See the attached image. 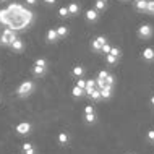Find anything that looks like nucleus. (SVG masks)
I'll use <instances>...</instances> for the list:
<instances>
[{
    "mask_svg": "<svg viewBox=\"0 0 154 154\" xmlns=\"http://www.w3.org/2000/svg\"><path fill=\"white\" fill-rule=\"evenodd\" d=\"M7 11H8L7 28H10V29H13L16 32L29 28L31 23L34 21V13L18 2H11L7 7Z\"/></svg>",
    "mask_w": 154,
    "mask_h": 154,
    "instance_id": "nucleus-1",
    "label": "nucleus"
},
{
    "mask_svg": "<svg viewBox=\"0 0 154 154\" xmlns=\"http://www.w3.org/2000/svg\"><path fill=\"white\" fill-rule=\"evenodd\" d=\"M34 89H36V85H34V81H31V80H26V81H23V83H20L18 85V88H16V96L18 97H28V96H31L32 93H34Z\"/></svg>",
    "mask_w": 154,
    "mask_h": 154,
    "instance_id": "nucleus-2",
    "label": "nucleus"
},
{
    "mask_svg": "<svg viewBox=\"0 0 154 154\" xmlns=\"http://www.w3.org/2000/svg\"><path fill=\"white\" fill-rule=\"evenodd\" d=\"M47 66H49V62L45 59H36L34 60V65H32V75H34L36 78H41L44 76L45 72H47Z\"/></svg>",
    "mask_w": 154,
    "mask_h": 154,
    "instance_id": "nucleus-3",
    "label": "nucleus"
},
{
    "mask_svg": "<svg viewBox=\"0 0 154 154\" xmlns=\"http://www.w3.org/2000/svg\"><path fill=\"white\" fill-rule=\"evenodd\" d=\"M152 34H154V29L151 24H141L138 28V37H141V39H151Z\"/></svg>",
    "mask_w": 154,
    "mask_h": 154,
    "instance_id": "nucleus-4",
    "label": "nucleus"
},
{
    "mask_svg": "<svg viewBox=\"0 0 154 154\" xmlns=\"http://www.w3.org/2000/svg\"><path fill=\"white\" fill-rule=\"evenodd\" d=\"M32 130V125L29 122H20L18 125L15 127V131L18 133L20 136H26V135H29Z\"/></svg>",
    "mask_w": 154,
    "mask_h": 154,
    "instance_id": "nucleus-5",
    "label": "nucleus"
},
{
    "mask_svg": "<svg viewBox=\"0 0 154 154\" xmlns=\"http://www.w3.org/2000/svg\"><path fill=\"white\" fill-rule=\"evenodd\" d=\"M106 42H107V37H106V36H96L94 39L91 41V49H93L94 52L99 54V52H101V47H102Z\"/></svg>",
    "mask_w": 154,
    "mask_h": 154,
    "instance_id": "nucleus-6",
    "label": "nucleus"
},
{
    "mask_svg": "<svg viewBox=\"0 0 154 154\" xmlns=\"http://www.w3.org/2000/svg\"><path fill=\"white\" fill-rule=\"evenodd\" d=\"M85 18H86V21H89V23H96L99 20V11H96L94 8H89V10H86Z\"/></svg>",
    "mask_w": 154,
    "mask_h": 154,
    "instance_id": "nucleus-7",
    "label": "nucleus"
},
{
    "mask_svg": "<svg viewBox=\"0 0 154 154\" xmlns=\"http://www.w3.org/2000/svg\"><path fill=\"white\" fill-rule=\"evenodd\" d=\"M10 47H11V51H13V52H18V54L23 52V51H24V42H23V39L16 37L13 42L10 44Z\"/></svg>",
    "mask_w": 154,
    "mask_h": 154,
    "instance_id": "nucleus-8",
    "label": "nucleus"
},
{
    "mask_svg": "<svg viewBox=\"0 0 154 154\" xmlns=\"http://www.w3.org/2000/svg\"><path fill=\"white\" fill-rule=\"evenodd\" d=\"M59 41V36H57V31L55 28H51V29L47 31V34H45V42L47 44H54Z\"/></svg>",
    "mask_w": 154,
    "mask_h": 154,
    "instance_id": "nucleus-9",
    "label": "nucleus"
},
{
    "mask_svg": "<svg viewBox=\"0 0 154 154\" xmlns=\"http://www.w3.org/2000/svg\"><path fill=\"white\" fill-rule=\"evenodd\" d=\"M141 59L144 62H154V49L152 47H146L141 52Z\"/></svg>",
    "mask_w": 154,
    "mask_h": 154,
    "instance_id": "nucleus-10",
    "label": "nucleus"
},
{
    "mask_svg": "<svg viewBox=\"0 0 154 154\" xmlns=\"http://www.w3.org/2000/svg\"><path fill=\"white\" fill-rule=\"evenodd\" d=\"M2 36H5L7 39L10 41V44L13 42V41L16 39V37H18V36H16V31H13V29H10V28H7V26L3 28V31H2Z\"/></svg>",
    "mask_w": 154,
    "mask_h": 154,
    "instance_id": "nucleus-11",
    "label": "nucleus"
},
{
    "mask_svg": "<svg viewBox=\"0 0 154 154\" xmlns=\"http://www.w3.org/2000/svg\"><path fill=\"white\" fill-rule=\"evenodd\" d=\"M57 141H59L60 146H66V144L70 143V135L66 131H60L59 136H57Z\"/></svg>",
    "mask_w": 154,
    "mask_h": 154,
    "instance_id": "nucleus-12",
    "label": "nucleus"
},
{
    "mask_svg": "<svg viewBox=\"0 0 154 154\" xmlns=\"http://www.w3.org/2000/svg\"><path fill=\"white\" fill-rule=\"evenodd\" d=\"M21 152L23 154H37V151H36V148H34V144H32V143H23Z\"/></svg>",
    "mask_w": 154,
    "mask_h": 154,
    "instance_id": "nucleus-13",
    "label": "nucleus"
},
{
    "mask_svg": "<svg viewBox=\"0 0 154 154\" xmlns=\"http://www.w3.org/2000/svg\"><path fill=\"white\" fill-rule=\"evenodd\" d=\"M72 75L75 78H83L85 76V66L83 65H75L72 68Z\"/></svg>",
    "mask_w": 154,
    "mask_h": 154,
    "instance_id": "nucleus-14",
    "label": "nucleus"
},
{
    "mask_svg": "<svg viewBox=\"0 0 154 154\" xmlns=\"http://www.w3.org/2000/svg\"><path fill=\"white\" fill-rule=\"evenodd\" d=\"M99 91H101V99H110L114 88H112V86H109V85H106L102 89H99Z\"/></svg>",
    "mask_w": 154,
    "mask_h": 154,
    "instance_id": "nucleus-15",
    "label": "nucleus"
},
{
    "mask_svg": "<svg viewBox=\"0 0 154 154\" xmlns=\"http://www.w3.org/2000/svg\"><path fill=\"white\" fill-rule=\"evenodd\" d=\"M135 10L140 11V13H146V7H148V0H140V2H135Z\"/></svg>",
    "mask_w": 154,
    "mask_h": 154,
    "instance_id": "nucleus-16",
    "label": "nucleus"
},
{
    "mask_svg": "<svg viewBox=\"0 0 154 154\" xmlns=\"http://www.w3.org/2000/svg\"><path fill=\"white\" fill-rule=\"evenodd\" d=\"M66 8H68V13H70V16H75V15H78V13H80V10H81V8H80V5H78L76 2H72V3H68V7H66Z\"/></svg>",
    "mask_w": 154,
    "mask_h": 154,
    "instance_id": "nucleus-17",
    "label": "nucleus"
},
{
    "mask_svg": "<svg viewBox=\"0 0 154 154\" xmlns=\"http://www.w3.org/2000/svg\"><path fill=\"white\" fill-rule=\"evenodd\" d=\"M107 8V2L106 0H96L94 2V10L96 11H104Z\"/></svg>",
    "mask_w": 154,
    "mask_h": 154,
    "instance_id": "nucleus-18",
    "label": "nucleus"
},
{
    "mask_svg": "<svg viewBox=\"0 0 154 154\" xmlns=\"http://www.w3.org/2000/svg\"><path fill=\"white\" fill-rule=\"evenodd\" d=\"M55 31H57V36H59V39H63V37L68 36V28L66 26H59V28H55Z\"/></svg>",
    "mask_w": 154,
    "mask_h": 154,
    "instance_id": "nucleus-19",
    "label": "nucleus"
},
{
    "mask_svg": "<svg viewBox=\"0 0 154 154\" xmlns=\"http://www.w3.org/2000/svg\"><path fill=\"white\" fill-rule=\"evenodd\" d=\"M72 96L75 99H80V97H83L85 96V89H81V88H78L76 85L73 86V89H72Z\"/></svg>",
    "mask_w": 154,
    "mask_h": 154,
    "instance_id": "nucleus-20",
    "label": "nucleus"
},
{
    "mask_svg": "<svg viewBox=\"0 0 154 154\" xmlns=\"http://www.w3.org/2000/svg\"><path fill=\"white\" fill-rule=\"evenodd\" d=\"M96 120H97V115H96V112H91V114H85V122L88 123V125L96 123Z\"/></svg>",
    "mask_w": 154,
    "mask_h": 154,
    "instance_id": "nucleus-21",
    "label": "nucleus"
},
{
    "mask_svg": "<svg viewBox=\"0 0 154 154\" xmlns=\"http://www.w3.org/2000/svg\"><path fill=\"white\" fill-rule=\"evenodd\" d=\"M88 97L91 99V101H94V102L101 101V91H99L97 88H96V89H93V91L89 93V96H88Z\"/></svg>",
    "mask_w": 154,
    "mask_h": 154,
    "instance_id": "nucleus-22",
    "label": "nucleus"
},
{
    "mask_svg": "<svg viewBox=\"0 0 154 154\" xmlns=\"http://www.w3.org/2000/svg\"><path fill=\"white\" fill-rule=\"evenodd\" d=\"M106 62H107L109 65H115V63L119 62V59H117V57H114L112 54H106Z\"/></svg>",
    "mask_w": 154,
    "mask_h": 154,
    "instance_id": "nucleus-23",
    "label": "nucleus"
},
{
    "mask_svg": "<svg viewBox=\"0 0 154 154\" xmlns=\"http://www.w3.org/2000/svg\"><path fill=\"white\" fill-rule=\"evenodd\" d=\"M104 81H106V85H109V86H112V88H114V86H115V76H114V75H107V76H106V80H104Z\"/></svg>",
    "mask_w": 154,
    "mask_h": 154,
    "instance_id": "nucleus-24",
    "label": "nucleus"
},
{
    "mask_svg": "<svg viewBox=\"0 0 154 154\" xmlns=\"http://www.w3.org/2000/svg\"><path fill=\"white\" fill-rule=\"evenodd\" d=\"M146 13H149V15H154V0H148Z\"/></svg>",
    "mask_w": 154,
    "mask_h": 154,
    "instance_id": "nucleus-25",
    "label": "nucleus"
},
{
    "mask_svg": "<svg viewBox=\"0 0 154 154\" xmlns=\"http://www.w3.org/2000/svg\"><path fill=\"white\" fill-rule=\"evenodd\" d=\"M109 54H112V55H114V57H117V59H120V57H122V51H120L119 47H112Z\"/></svg>",
    "mask_w": 154,
    "mask_h": 154,
    "instance_id": "nucleus-26",
    "label": "nucleus"
},
{
    "mask_svg": "<svg viewBox=\"0 0 154 154\" xmlns=\"http://www.w3.org/2000/svg\"><path fill=\"white\" fill-rule=\"evenodd\" d=\"M59 15L62 16V18H66V16H70L68 8H66V7H60V8H59Z\"/></svg>",
    "mask_w": 154,
    "mask_h": 154,
    "instance_id": "nucleus-27",
    "label": "nucleus"
},
{
    "mask_svg": "<svg viewBox=\"0 0 154 154\" xmlns=\"http://www.w3.org/2000/svg\"><path fill=\"white\" fill-rule=\"evenodd\" d=\"M110 49H112V45L109 44V41H107V42L101 47V52H102V54H109V52H110Z\"/></svg>",
    "mask_w": 154,
    "mask_h": 154,
    "instance_id": "nucleus-28",
    "label": "nucleus"
},
{
    "mask_svg": "<svg viewBox=\"0 0 154 154\" xmlns=\"http://www.w3.org/2000/svg\"><path fill=\"white\" fill-rule=\"evenodd\" d=\"M76 86H78V88H81V89H85L86 80H83V78H76Z\"/></svg>",
    "mask_w": 154,
    "mask_h": 154,
    "instance_id": "nucleus-29",
    "label": "nucleus"
},
{
    "mask_svg": "<svg viewBox=\"0 0 154 154\" xmlns=\"http://www.w3.org/2000/svg\"><path fill=\"white\" fill-rule=\"evenodd\" d=\"M146 138H148L149 143H154V130H148V133H146Z\"/></svg>",
    "mask_w": 154,
    "mask_h": 154,
    "instance_id": "nucleus-30",
    "label": "nucleus"
},
{
    "mask_svg": "<svg viewBox=\"0 0 154 154\" xmlns=\"http://www.w3.org/2000/svg\"><path fill=\"white\" fill-rule=\"evenodd\" d=\"M107 75H109V72H107V70H101V72L97 73V78H99V80H106Z\"/></svg>",
    "mask_w": 154,
    "mask_h": 154,
    "instance_id": "nucleus-31",
    "label": "nucleus"
},
{
    "mask_svg": "<svg viewBox=\"0 0 154 154\" xmlns=\"http://www.w3.org/2000/svg\"><path fill=\"white\" fill-rule=\"evenodd\" d=\"M91 112H94V107L93 106H86L85 107V114H91Z\"/></svg>",
    "mask_w": 154,
    "mask_h": 154,
    "instance_id": "nucleus-32",
    "label": "nucleus"
},
{
    "mask_svg": "<svg viewBox=\"0 0 154 154\" xmlns=\"http://www.w3.org/2000/svg\"><path fill=\"white\" fill-rule=\"evenodd\" d=\"M44 3H47V5H55L57 3V0H42Z\"/></svg>",
    "mask_w": 154,
    "mask_h": 154,
    "instance_id": "nucleus-33",
    "label": "nucleus"
},
{
    "mask_svg": "<svg viewBox=\"0 0 154 154\" xmlns=\"http://www.w3.org/2000/svg\"><path fill=\"white\" fill-rule=\"evenodd\" d=\"M26 3H28V5H36L37 0H26Z\"/></svg>",
    "mask_w": 154,
    "mask_h": 154,
    "instance_id": "nucleus-34",
    "label": "nucleus"
},
{
    "mask_svg": "<svg viewBox=\"0 0 154 154\" xmlns=\"http://www.w3.org/2000/svg\"><path fill=\"white\" fill-rule=\"evenodd\" d=\"M151 106H154V96H151Z\"/></svg>",
    "mask_w": 154,
    "mask_h": 154,
    "instance_id": "nucleus-35",
    "label": "nucleus"
},
{
    "mask_svg": "<svg viewBox=\"0 0 154 154\" xmlns=\"http://www.w3.org/2000/svg\"><path fill=\"white\" fill-rule=\"evenodd\" d=\"M131 2H133V3H135V2H140V0H131Z\"/></svg>",
    "mask_w": 154,
    "mask_h": 154,
    "instance_id": "nucleus-36",
    "label": "nucleus"
},
{
    "mask_svg": "<svg viewBox=\"0 0 154 154\" xmlns=\"http://www.w3.org/2000/svg\"><path fill=\"white\" fill-rule=\"evenodd\" d=\"M0 2H7V0H0Z\"/></svg>",
    "mask_w": 154,
    "mask_h": 154,
    "instance_id": "nucleus-37",
    "label": "nucleus"
},
{
    "mask_svg": "<svg viewBox=\"0 0 154 154\" xmlns=\"http://www.w3.org/2000/svg\"><path fill=\"white\" fill-rule=\"evenodd\" d=\"M122 2H128V0H122Z\"/></svg>",
    "mask_w": 154,
    "mask_h": 154,
    "instance_id": "nucleus-38",
    "label": "nucleus"
},
{
    "mask_svg": "<svg viewBox=\"0 0 154 154\" xmlns=\"http://www.w3.org/2000/svg\"><path fill=\"white\" fill-rule=\"evenodd\" d=\"M128 154H133V152H128Z\"/></svg>",
    "mask_w": 154,
    "mask_h": 154,
    "instance_id": "nucleus-39",
    "label": "nucleus"
},
{
    "mask_svg": "<svg viewBox=\"0 0 154 154\" xmlns=\"http://www.w3.org/2000/svg\"><path fill=\"white\" fill-rule=\"evenodd\" d=\"M106 2H107V0H106Z\"/></svg>",
    "mask_w": 154,
    "mask_h": 154,
    "instance_id": "nucleus-40",
    "label": "nucleus"
}]
</instances>
